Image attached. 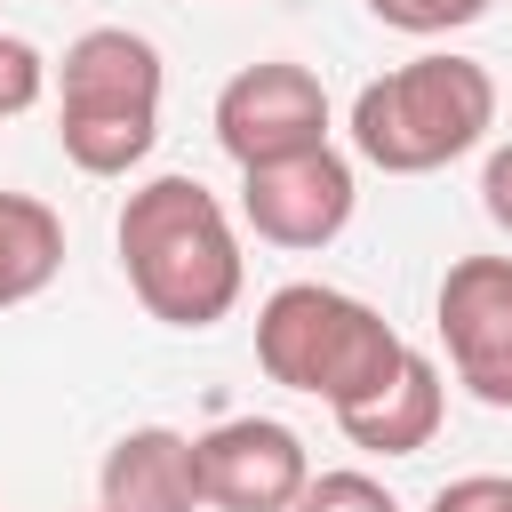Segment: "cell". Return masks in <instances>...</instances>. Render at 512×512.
<instances>
[{"instance_id":"obj_7","label":"cell","mask_w":512,"mask_h":512,"mask_svg":"<svg viewBox=\"0 0 512 512\" xmlns=\"http://www.w3.org/2000/svg\"><path fill=\"white\" fill-rule=\"evenodd\" d=\"M192 472L208 512H288L312 480V456L304 432L280 416H224L192 440Z\"/></svg>"},{"instance_id":"obj_4","label":"cell","mask_w":512,"mask_h":512,"mask_svg":"<svg viewBox=\"0 0 512 512\" xmlns=\"http://www.w3.org/2000/svg\"><path fill=\"white\" fill-rule=\"evenodd\" d=\"M160 48L128 24H96L56 64V144L80 176H128L160 144Z\"/></svg>"},{"instance_id":"obj_10","label":"cell","mask_w":512,"mask_h":512,"mask_svg":"<svg viewBox=\"0 0 512 512\" xmlns=\"http://www.w3.org/2000/svg\"><path fill=\"white\" fill-rule=\"evenodd\" d=\"M440 408H448V392H440V368H432V360L408 344L400 376H392L384 392H368V400L336 408V424H344V440H352V448H368V456H416V448H432V432H440Z\"/></svg>"},{"instance_id":"obj_14","label":"cell","mask_w":512,"mask_h":512,"mask_svg":"<svg viewBox=\"0 0 512 512\" xmlns=\"http://www.w3.org/2000/svg\"><path fill=\"white\" fill-rule=\"evenodd\" d=\"M40 96H48V56L32 40H16V32H0V120L32 112Z\"/></svg>"},{"instance_id":"obj_2","label":"cell","mask_w":512,"mask_h":512,"mask_svg":"<svg viewBox=\"0 0 512 512\" xmlns=\"http://www.w3.org/2000/svg\"><path fill=\"white\" fill-rule=\"evenodd\" d=\"M400 360H408V336L376 304H360L328 280H288L256 304V368L304 400L352 408V400L384 392L400 376Z\"/></svg>"},{"instance_id":"obj_13","label":"cell","mask_w":512,"mask_h":512,"mask_svg":"<svg viewBox=\"0 0 512 512\" xmlns=\"http://www.w3.org/2000/svg\"><path fill=\"white\" fill-rule=\"evenodd\" d=\"M288 512H400V504H392V488L368 480V472H312Z\"/></svg>"},{"instance_id":"obj_1","label":"cell","mask_w":512,"mask_h":512,"mask_svg":"<svg viewBox=\"0 0 512 512\" xmlns=\"http://www.w3.org/2000/svg\"><path fill=\"white\" fill-rule=\"evenodd\" d=\"M112 240H120V272H128L136 304L160 328H216L240 304V288H248L240 232H232L224 200L200 176H152V184H136Z\"/></svg>"},{"instance_id":"obj_9","label":"cell","mask_w":512,"mask_h":512,"mask_svg":"<svg viewBox=\"0 0 512 512\" xmlns=\"http://www.w3.org/2000/svg\"><path fill=\"white\" fill-rule=\"evenodd\" d=\"M96 512H200L192 432H168V424L120 432L96 472Z\"/></svg>"},{"instance_id":"obj_15","label":"cell","mask_w":512,"mask_h":512,"mask_svg":"<svg viewBox=\"0 0 512 512\" xmlns=\"http://www.w3.org/2000/svg\"><path fill=\"white\" fill-rule=\"evenodd\" d=\"M432 512H512V480L504 472H464L432 496Z\"/></svg>"},{"instance_id":"obj_16","label":"cell","mask_w":512,"mask_h":512,"mask_svg":"<svg viewBox=\"0 0 512 512\" xmlns=\"http://www.w3.org/2000/svg\"><path fill=\"white\" fill-rule=\"evenodd\" d=\"M480 208H488L496 232H512V144L488 152V168H480Z\"/></svg>"},{"instance_id":"obj_5","label":"cell","mask_w":512,"mask_h":512,"mask_svg":"<svg viewBox=\"0 0 512 512\" xmlns=\"http://www.w3.org/2000/svg\"><path fill=\"white\" fill-rule=\"evenodd\" d=\"M216 144H224L240 168L328 144V88H320V72H312V64H288V56L240 64V72L216 88Z\"/></svg>"},{"instance_id":"obj_6","label":"cell","mask_w":512,"mask_h":512,"mask_svg":"<svg viewBox=\"0 0 512 512\" xmlns=\"http://www.w3.org/2000/svg\"><path fill=\"white\" fill-rule=\"evenodd\" d=\"M352 200H360V184H352V160L336 144L240 168V216H248V232L272 240V248H296V256L328 248L352 224Z\"/></svg>"},{"instance_id":"obj_8","label":"cell","mask_w":512,"mask_h":512,"mask_svg":"<svg viewBox=\"0 0 512 512\" xmlns=\"http://www.w3.org/2000/svg\"><path fill=\"white\" fill-rule=\"evenodd\" d=\"M440 344L480 408H512V256H456L440 280Z\"/></svg>"},{"instance_id":"obj_3","label":"cell","mask_w":512,"mask_h":512,"mask_svg":"<svg viewBox=\"0 0 512 512\" xmlns=\"http://www.w3.org/2000/svg\"><path fill=\"white\" fill-rule=\"evenodd\" d=\"M488 128H496V80H488V64H472L456 48L392 64L384 80H368L352 96V152L384 176H432V168L464 160Z\"/></svg>"},{"instance_id":"obj_11","label":"cell","mask_w":512,"mask_h":512,"mask_svg":"<svg viewBox=\"0 0 512 512\" xmlns=\"http://www.w3.org/2000/svg\"><path fill=\"white\" fill-rule=\"evenodd\" d=\"M64 272V216L32 192H0V312L32 304Z\"/></svg>"},{"instance_id":"obj_12","label":"cell","mask_w":512,"mask_h":512,"mask_svg":"<svg viewBox=\"0 0 512 512\" xmlns=\"http://www.w3.org/2000/svg\"><path fill=\"white\" fill-rule=\"evenodd\" d=\"M488 8H496V0H368L376 24L416 32V40H432V32H464V24H480Z\"/></svg>"}]
</instances>
